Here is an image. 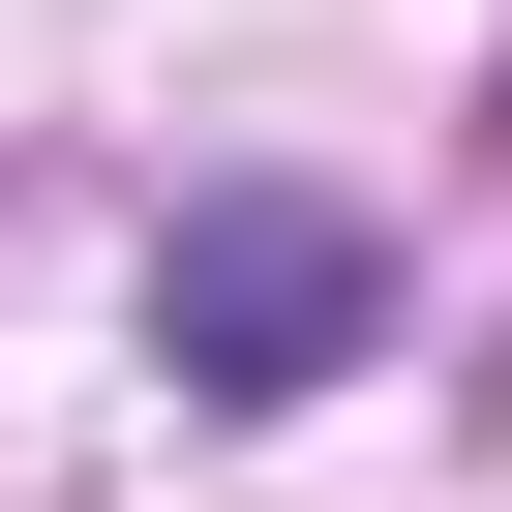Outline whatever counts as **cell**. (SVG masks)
<instances>
[{"mask_svg":"<svg viewBox=\"0 0 512 512\" xmlns=\"http://www.w3.org/2000/svg\"><path fill=\"white\" fill-rule=\"evenodd\" d=\"M362 302H392L362 211H302V181H211V211L151 241V362H181V392H332Z\"/></svg>","mask_w":512,"mask_h":512,"instance_id":"cell-1","label":"cell"}]
</instances>
